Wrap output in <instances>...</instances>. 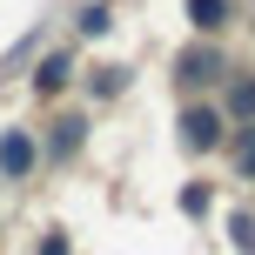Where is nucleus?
Masks as SVG:
<instances>
[{
    "mask_svg": "<svg viewBox=\"0 0 255 255\" xmlns=\"http://www.w3.org/2000/svg\"><path fill=\"white\" fill-rule=\"evenodd\" d=\"M34 168H40V141L27 128H7L0 134V181H27Z\"/></svg>",
    "mask_w": 255,
    "mask_h": 255,
    "instance_id": "obj_1",
    "label": "nucleus"
}]
</instances>
